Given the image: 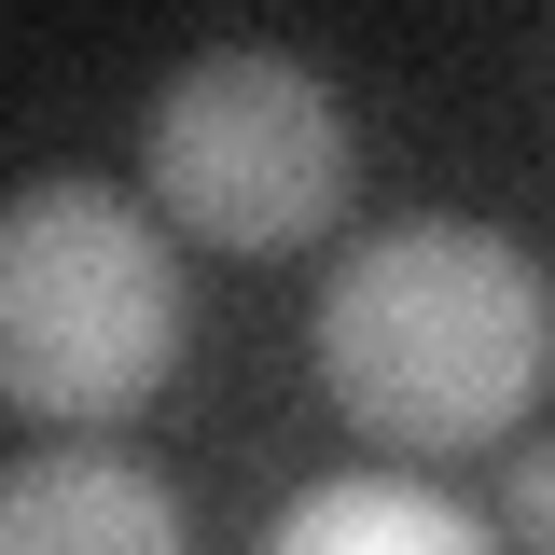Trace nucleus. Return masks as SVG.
<instances>
[{
	"label": "nucleus",
	"mask_w": 555,
	"mask_h": 555,
	"mask_svg": "<svg viewBox=\"0 0 555 555\" xmlns=\"http://www.w3.org/2000/svg\"><path fill=\"white\" fill-rule=\"evenodd\" d=\"M542 375H555V292L486 222H444V208L375 222L320 292V389L375 444H416V459L500 444L542 403Z\"/></svg>",
	"instance_id": "nucleus-1"
},
{
	"label": "nucleus",
	"mask_w": 555,
	"mask_h": 555,
	"mask_svg": "<svg viewBox=\"0 0 555 555\" xmlns=\"http://www.w3.org/2000/svg\"><path fill=\"white\" fill-rule=\"evenodd\" d=\"M181 264L167 222L112 181H28L0 208V403L28 430H126L181 375Z\"/></svg>",
	"instance_id": "nucleus-2"
},
{
	"label": "nucleus",
	"mask_w": 555,
	"mask_h": 555,
	"mask_svg": "<svg viewBox=\"0 0 555 555\" xmlns=\"http://www.w3.org/2000/svg\"><path fill=\"white\" fill-rule=\"evenodd\" d=\"M139 167H153V208L208 250H306L320 222H347V181H361L347 98L278 42L167 69L139 112Z\"/></svg>",
	"instance_id": "nucleus-3"
},
{
	"label": "nucleus",
	"mask_w": 555,
	"mask_h": 555,
	"mask_svg": "<svg viewBox=\"0 0 555 555\" xmlns=\"http://www.w3.org/2000/svg\"><path fill=\"white\" fill-rule=\"evenodd\" d=\"M0 555H195V528L139 459L42 444V459L0 473Z\"/></svg>",
	"instance_id": "nucleus-4"
},
{
	"label": "nucleus",
	"mask_w": 555,
	"mask_h": 555,
	"mask_svg": "<svg viewBox=\"0 0 555 555\" xmlns=\"http://www.w3.org/2000/svg\"><path fill=\"white\" fill-rule=\"evenodd\" d=\"M264 555H500V542L416 473H334L264 528Z\"/></svg>",
	"instance_id": "nucleus-5"
}]
</instances>
